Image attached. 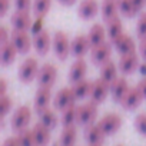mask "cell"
Masks as SVG:
<instances>
[{
  "label": "cell",
  "mask_w": 146,
  "mask_h": 146,
  "mask_svg": "<svg viewBox=\"0 0 146 146\" xmlns=\"http://www.w3.org/2000/svg\"><path fill=\"white\" fill-rule=\"evenodd\" d=\"M119 70L123 73V75H133L136 70H139V56L136 52L133 53H127V54H120V59L117 62Z\"/></svg>",
  "instance_id": "8fae6325"
},
{
  "label": "cell",
  "mask_w": 146,
  "mask_h": 146,
  "mask_svg": "<svg viewBox=\"0 0 146 146\" xmlns=\"http://www.w3.org/2000/svg\"><path fill=\"white\" fill-rule=\"evenodd\" d=\"M52 47L56 54V57L62 62H64L70 56V42L64 32H56L52 40Z\"/></svg>",
  "instance_id": "277c9868"
},
{
  "label": "cell",
  "mask_w": 146,
  "mask_h": 146,
  "mask_svg": "<svg viewBox=\"0 0 146 146\" xmlns=\"http://www.w3.org/2000/svg\"><path fill=\"white\" fill-rule=\"evenodd\" d=\"M98 105L93 103L92 100L78 106V125L80 126H88L90 123H95L96 117H98Z\"/></svg>",
  "instance_id": "8992f818"
},
{
  "label": "cell",
  "mask_w": 146,
  "mask_h": 146,
  "mask_svg": "<svg viewBox=\"0 0 146 146\" xmlns=\"http://www.w3.org/2000/svg\"><path fill=\"white\" fill-rule=\"evenodd\" d=\"M9 40H10V35H9L6 26H2V27H0V44L7 43Z\"/></svg>",
  "instance_id": "ab89813d"
},
{
  "label": "cell",
  "mask_w": 146,
  "mask_h": 146,
  "mask_svg": "<svg viewBox=\"0 0 146 146\" xmlns=\"http://www.w3.org/2000/svg\"><path fill=\"white\" fill-rule=\"evenodd\" d=\"M50 89L52 88H40L39 86V89L35 95V100H33V108L37 115L49 108V105L52 102V90Z\"/></svg>",
  "instance_id": "e0dca14e"
},
{
  "label": "cell",
  "mask_w": 146,
  "mask_h": 146,
  "mask_svg": "<svg viewBox=\"0 0 146 146\" xmlns=\"http://www.w3.org/2000/svg\"><path fill=\"white\" fill-rule=\"evenodd\" d=\"M39 122L43 123L49 129H54L56 125H57V116H56L53 109L47 108V109H44L43 112L39 113Z\"/></svg>",
  "instance_id": "1f68e13d"
},
{
  "label": "cell",
  "mask_w": 146,
  "mask_h": 146,
  "mask_svg": "<svg viewBox=\"0 0 146 146\" xmlns=\"http://www.w3.org/2000/svg\"><path fill=\"white\" fill-rule=\"evenodd\" d=\"M39 62L35 57H27L20 66L17 76L22 83H32L35 79H37V73H39Z\"/></svg>",
  "instance_id": "6da1fadb"
},
{
  "label": "cell",
  "mask_w": 146,
  "mask_h": 146,
  "mask_svg": "<svg viewBox=\"0 0 146 146\" xmlns=\"http://www.w3.org/2000/svg\"><path fill=\"white\" fill-rule=\"evenodd\" d=\"M32 33L33 35H37L39 32H42L43 30V17H37L36 16V20H35V23L32 25Z\"/></svg>",
  "instance_id": "f35d334b"
},
{
  "label": "cell",
  "mask_w": 146,
  "mask_h": 146,
  "mask_svg": "<svg viewBox=\"0 0 146 146\" xmlns=\"http://www.w3.org/2000/svg\"><path fill=\"white\" fill-rule=\"evenodd\" d=\"M10 40L15 44V47L17 49V52L20 54H27L33 46V40L30 39L27 32H22V30H12L10 33Z\"/></svg>",
  "instance_id": "ba28073f"
},
{
  "label": "cell",
  "mask_w": 146,
  "mask_h": 146,
  "mask_svg": "<svg viewBox=\"0 0 146 146\" xmlns=\"http://www.w3.org/2000/svg\"><path fill=\"white\" fill-rule=\"evenodd\" d=\"M139 72H142L143 75H146V62H145L143 64H140V66H139Z\"/></svg>",
  "instance_id": "c3c4849f"
},
{
  "label": "cell",
  "mask_w": 146,
  "mask_h": 146,
  "mask_svg": "<svg viewBox=\"0 0 146 146\" xmlns=\"http://www.w3.org/2000/svg\"><path fill=\"white\" fill-rule=\"evenodd\" d=\"M100 15L103 22H109L119 15V6H117V0H103L100 5Z\"/></svg>",
  "instance_id": "cb8c5ba5"
},
{
  "label": "cell",
  "mask_w": 146,
  "mask_h": 146,
  "mask_svg": "<svg viewBox=\"0 0 146 146\" xmlns=\"http://www.w3.org/2000/svg\"><path fill=\"white\" fill-rule=\"evenodd\" d=\"M110 93V83L105 82L103 79H96L93 82V86H92V92H90V100L96 105H100L106 100L108 95Z\"/></svg>",
  "instance_id": "7c38bea8"
},
{
  "label": "cell",
  "mask_w": 146,
  "mask_h": 146,
  "mask_svg": "<svg viewBox=\"0 0 146 146\" xmlns=\"http://www.w3.org/2000/svg\"><path fill=\"white\" fill-rule=\"evenodd\" d=\"M10 23H12V27L15 30H22V32H29L32 29V25H33L30 13L29 12H20V10H16L12 15Z\"/></svg>",
  "instance_id": "2e32d148"
},
{
  "label": "cell",
  "mask_w": 146,
  "mask_h": 146,
  "mask_svg": "<svg viewBox=\"0 0 146 146\" xmlns=\"http://www.w3.org/2000/svg\"><path fill=\"white\" fill-rule=\"evenodd\" d=\"M10 6V0H0V17H5Z\"/></svg>",
  "instance_id": "60d3db41"
},
{
  "label": "cell",
  "mask_w": 146,
  "mask_h": 146,
  "mask_svg": "<svg viewBox=\"0 0 146 146\" xmlns=\"http://www.w3.org/2000/svg\"><path fill=\"white\" fill-rule=\"evenodd\" d=\"M7 93V82L6 79H0V96H5Z\"/></svg>",
  "instance_id": "bcb514c9"
},
{
  "label": "cell",
  "mask_w": 146,
  "mask_h": 146,
  "mask_svg": "<svg viewBox=\"0 0 146 146\" xmlns=\"http://www.w3.org/2000/svg\"><path fill=\"white\" fill-rule=\"evenodd\" d=\"M143 100H145L143 95L140 93L139 88L135 86V88H129V90L126 92V95L123 96V99H122V102H120V106H122L125 110H133V109H136Z\"/></svg>",
  "instance_id": "9a60e30c"
},
{
  "label": "cell",
  "mask_w": 146,
  "mask_h": 146,
  "mask_svg": "<svg viewBox=\"0 0 146 146\" xmlns=\"http://www.w3.org/2000/svg\"><path fill=\"white\" fill-rule=\"evenodd\" d=\"M117 70H119V66L113 60H108L106 63L100 66V79H103L108 83H112L117 78Z\"/></svg>",
  "instance_id": "4316f807"
},
{
  "label": "cell",
  "mask_w": 146,
  "mask_h": 146,
  "mask_svg": "<svg viewBox=\"0 0 146 146\" xmlns=\"http://www.w3.org/2000/svg\"><path fill=\"white\" fill-rule=\"evenodd\" d=\"M2 146H22V145H20L17 136H12V137H7V139L3 142Z\"/></svg>",
  "instance_id": "b9f144b4"
},
{
  "label": "cell",
  "mask_w": 146,
  "mask_h": 146,
  "mask_svg": "<svg viewBox=\"0 0 146 146\" xmlns=\"http://www.w3.org/2000/svg\"><path fill=\"white\" fill-rule=\"evenodd\" d=\"M137 88H139V90H140V93L143 95V98L146 99V78H143L139 83H137Z\"/></svg>",
  "instance_id": "f6af8a7d"
},
{
  "label": "cell",
  "mask_w": 146,
  "mask_h": 146,
  "mask_svg": "<svg viewBox=\"0 0 146 146\" xmlns=\"http://www.w3.org/2000/svg\"><path fill=\"white\" fill-rule=\"evenodd\" d=\"M106 36H108L106 29H105L102 25H99V23L93 25V26L89 29V33H88V39H89L92 47H93V46H98V44H100V43H103V42H106Z\"/></svg>",
  "instance_id": "d4e9b609"
},
{
  "label": "cell",
  "mask_w": 146,
  "mask_h": 146,
  "mask_svg": "<svg viewBox=\"0 0 146 146\" xmlns=\"http://www.w3.org/2000/svg\"><path fill=\"white\" fill-rule=\"evenodd\" d=\"M133 3H135V7L139 13L143 12V9L146 7V0H133Z\"/></svg>",
  "instance_id": "ee69618b"
},
{
  "label": "cell",
  "mask_w": 146,
  "mask_h": 146,
  "mask_svg": "<svg viewBox=\"0 0 146 146\" xmlns=\"http://www.w3.org/2000/svg\"><path fill=\"white\" fill-rule=\"evenodd\" d=\"M89 146H102V143H98V145H89Z\"/></svg>",
  "instance_id": "681fc988"
},
{
  "label": "cell",
  "mask_w": 146,
  "mask_h": 146,
  "mask_svg": "<svg viewBox=\"0 0 146 146\" xmlns=\"http://www.w3.org/2000/svg\"><path fill=\"white\" fill-rule=\"evenodd\" d=\"M86 73H88V63L83 57L76 59L72 63L70 70H69V82L72 85H75L83 79H86Z\"/></svg>",
  "instance_id": "5bb4252c"
},
{
  "label": "cell",
  "mask_w": 146,
  "mask_h": 146,
  "mask_svg": "<svg viewBox=\"0 0 146 146\" xmlns=\"http://www.w3.org/2000/svg\"><path fill=\"white\" fill-rule=\"evenodd\" d=\"M78 98L73 92V88L69 86V88H62L53 98V108L59 112L67 109L69 106H73L76 103Z\"/></svg>",
  "instance_id": "3957f363"
},
{
  "label": "cell",
  "mask_w": 146,
  "mask_h": 146,
  "mask_svg": "<svg viewBox=\"0 0 146 146\" xmlns=\"http://www.w3.org/2000/svg\"><path fill=\"white\" fill-rule=\"evenodd\" d=\"M139 56L146 62V39H140L139 42Z\"/></svg>",
  "instance_id": "7bdbcfd3"
},
{
  "label": "cell",
  "mask_w": 146,
  "mask_h": 146,
  "mask_svg": "<svg viewBox=\"0 0 146 146\" xmlns=\"http://www.w3.org/2000/svg\"><path fill=\"white\" fill-rule=\"evenodd\" d=\"M17 54H19V52L15 47V44L12 43V40H9L7 43L0 44V63L3 66H10L16 60Z\"/></svg>",
  "instance_id": "603a6c76"
},
{
  "label": "cell",
  "mask_w": 146,
  "mask_h": 146,
  "mask_svg": "<svg viewBox=\"0 0 146 146\" xmlns=\"http://www.w3.org/2000/svg\"><path fill=\"white\" fill-rule=\"evenodd\" d=\"M52 40L53 37H50L47 30H42L37 35H33V47L37 52L39 56H46L52 47Z\"/></svg>",
  "instance_id": "4fadbf2b"
},
{
  "label": "cell",
  "mask_w": 146,
  "mask_h": 146,
  "mask_svg": "<svg viewBox=\"0 0 146 146\" xmlns=\"http://www.w3.org/2000/svg\"><path fill=\"white\" fill-rule=\"evenodd\" d=\"M112 44H113L115 50H116L119 54H127V53L136 52V43H135L133 37L129 36V35H126V33H123V35H122L119 39H116Z\"/></svg>",
  "instance_id": "ffe728a7"
},
{
  "label": "cell",
  "mask_w": 146,
  "mask_h": 146,
  "mask_svg": "<svg viewBox=\"0 0 146 146\" xmlns=\"http://www.w3.org/2000/svg\"><path fill=\"white\" fill-rule=\"evenodd\" d=\"M116 146H123V145H116Z\"/></svg>",
  "instance_id": "f907efd6"
},
{
  "label": "cell",
  "mask_w": 146,
  "mask_h": 146,
  "mask_svg": "<svg viewBox=\"0 0 146 146\" xmlns=\"http://www.w3.org/2000/svg\"><path fill=\"white\" fill-rule=\"evenodd\" d=\"M133 125H135V129H136L142 136H146V113H139V115L135 117Z\"/></svg>",
  "instance_id": "8d00e7d4"
},
{
  "label": "cell",
  "mask_w": 146,
  "mask_h": 146,
  "mask_svg": "<svg viewBox=\"0 0 146 146\" xmlns=\"http://www.w3.org/2000/svg\"><path fill=\"white\" fill-rule=\"evenodd\" d=\"M57 79V69L52 63H44L40 66L37 73V85L40 88H52Z\"/></svg>",
  "instance_id": "52a82bcc"
},
{
  "label": "cell",
  "mask_w": 146,
  "mask_h": 146,
  "mask_svg": "<svg viewBox=\"0 0 146 146\" xmlns=\"http://www.w3.org/2000/svg\"><path fill=\"white\" fill-rule=\"evenodd\" d=\"M136 35L140 39H146V12H140L136 23Z\"/></svg>",
  "instance_id": "d590c367"
},
{
  "label": "cell",
  "mask_w": 146,
  "mask_h": 146,
  "mask_svg": "<svg viewBox=\"0 0 146 146\" xmlns=\"http://www.w3.org/2000/svg\"><path fill=\"white\" fill-rule=\"evenodd\" d=\"M30 119H32V109L26 105L23 106H19L15 113L12 115V119H10V126L12 129L17 133L23 129H26L30 123Z\"/></svg>",
  "instance_id": "7a4b0ae2"
},
{
  "label": "cell",
  "mask_w": 146,
  "mask_h": 146,
  "mask_svg": "<svg viewBox=\"0 0 146 146\" xmlns=\"http://www.w3.org/2000/svg\"><path fill=\"white\" fill-rule=\"evenodd\" d=\"M12 106H13V100H12V98H9L7 95L0 96V117H2V122L5 120V117H6L7 113L10 112Z\"/></svg>",
  "instance_id": "e575fe53"
},
{
  "label": "cell",
  "mask_w": 146,
  "mask_h": 146,
  "mask_svg": "<svg viewBox=\"0 0 146 146\" xmlns=\"http://www.w3.org/2000/svg\"><path fill=\"white\" fill-rule=\"evenodd\" d=\"M15 7L20 12H29L33 7L32 0H15Z\"/></svg>",
  "instance_id": "74e56055"
},
{
  "label": "cell",
  "mask_w": 146,
  "mask_h": 146,
  "mask_svg": "<svg viewBox=\"0 0 146 146\" xmlns=\"http://www.w3.org/2000/svg\"><path fill=\"white\" fill-rule=\"evenodd\" d=\"M52 7V0H35L33 2V13L37 17H44Z\"/></svg>",
  "instance_id": "d6a6232c"
},
{
  "label": "cell",
  "mask_w": 146,
  "mask_h": 146,
  "mask_svg": "<svg viewBox=\"0 0 146 146\" xmlns=\"http://www.w3.org/2000/svg\"><path fill=\"white\" fill-rule=\"evenodd\" d=\"M57 2L62 5V6H73V5H75L76 3V0H57Z\"/></svg>",
  "instance_id": "7dc6e473"
},
{
  "label": "cell",
  "mask_w": 146,
  "mask_h": 146,
  "mask_svg": "<svg viewBox=\"0 0 146 146\" xmlns=\"http://www.w3.org/2000/svg\"><path fill=\"white\" fill-rule=\"evenodd\" d=\"M78 139V130L76 126H63V130L60 132V137H59V145L60 146H75Z\"/></svg>",
  "instance_id": "484cf974"
},
{
  "label": "cell",
  "mask_w": 146,
  "mask_h": 146,
  "mask_svg": "<svg viewBox=\"0 0 146 146\" xmlns=\"http://www.w3.org/2000/svg\"><path fill=\"white\" fill-rule=\"evenodd\" d=\"M76 122H78V106L76 105L69 106L67 109L62 110V115H60L62 126H72Z\"/></svg>",
  "instance_id": "f546056e"
},
{
  "label": "cell",
  "mask_w": 146,
  "mask_h": 146,
  "mask_svg": "<svg viewBox=\"0 0 146 146\" xmlns=\"http://www.w3.org/2000/svg\"><path fill=\"white\" fill-rule=\"evenodd\" d=\"M32 130H33V136L36 140V146H49L50 139H52V135H50L52 129H49L43 123L37 122V123H35Z\"/></svg>",
  "instance_id": "7402d4cb"
},
{
  "label": "cell",
  "mask_w": 146,
  "mask_h": 146,
  "mask_svg": "<svg viewBox=\"0 0 146 146\" xmlns=\"http://www.w3.org/2000/svg\"><path fill=\"white\" fill-rule=\"evenodd\" d=\"M90 49L92 46L88 39V35H78L70 40V56H73L75 59L83 57Z\"/></svg>",
  "instance_id": "30bf717a"
},
{
  "label": "cell",
  "mask_w": 146,
  "mask_h": 146,
  "mask_svg": "<svg viewBox=\"0 0 146 146\" xmlns=\"http://www.w3.org/2000/svg\"><path fill=\"white\" fill-rule=\"evenodd\" d=\"M117 6H119V13L126 19H133L139 13L135 7L133 0H117Z\"/></svg>",
  "instance_id": "4dcf8cb0"
},
{
  "label": "cell",
  "mask_w": 146,
  "mask_h": 146,
  "mask_svg": "<svg viewBox=\"0 0 146 146\" xmlns=\"http://www.w3.org/2000/svg\"><path fill=\"white\" fill-rule=\"evenodd\" d=\"M92 86H93V82H89L88 79H83V80H80V82H78V83H75V85H72L73 92H75L78 100H79V99L82 100V99L90 96Z\"/></svg>",
  "instance_id": "f1b7e54d"
},
{
  "label": "cell",
  "mask_w": 146,
  "mask_h": 146,
  "mask_svg": "<svg viewBox=\"0 0 146 146\" xmlns=\"http://www.w3.org/2000/svg\"><path fill=\"white\" fill-rule=\"evenodd\" d=\"M106 33L112 43L123 35V25H122V20L119 19V16L106 22Z\"/></svg>",
  "instance_id": "83f0119b"
},
{
  "label": "cell",
  "mask_w": 146,
  "mask_h": 146,
  "mask_svg": "<svg viewBox=\"0 0 146 146\" xmlns=\"http://www.w3.org/2000/svg\"><path fill=\"white\" fill-rule=\"evenodd\" d=\"M17 139L20 142L22 146H36V140H35V136H33V130L32 129H23L20 132H17Z\"/></svg>",
  "instance_id": "836d02e7"
},
{
  "label": "cell",
  "mask_w": 146,
  "mask_h": 146,
  "mask_svg": "<svg viewBox=\"0 0 146 146\" xmlns=\"http://www.w3.org/2000/svg\"><path fill=\"white\" fill-rule=\"evenodd\" d=\"M99 10L100 5L98 0H82L78 7V15L83 20H90L99 13Z\"/></svg>",
  "instance_id": "ac0fdd59"
},
{
  "label": "cell",
  "mask_w": 146,
  "mask_h": 146,
  "mask_svg": "<svg viewBox=\"0 0 146 146\" xmlns=\"http://www.w3.org/2000/svg\"><path fill=\"white\" fill-rule=\"evenodd\" d=\"M83 136L89 145H98V143H103V139L106 135L103 133V130L99 127L98 123H90V125L85 126Z\"/></svg>",
  "instance_id": "44dd1931"
},
{
  "label": "cell",
  "mask_w": 146,
  "mask_h": 146,
  "mask_svg": "<svg viewBox=\"0 0 146 146\" xmlns=\"http://www.w3.org/2000/svg\"><path fill=\"white\" fill-rule=\"evenodd\" d=\"M129 83H127V80L123 78V76H117L112 83H110V96H112V99L115 100V102H117V103H120L122 102V99H123V96L126 95V92L129 90Z\"/></svg>",
  "instance_id": "d6986e66"
},
{
  "label": "cell",
  "mask_w": 146,
  "mask_h": 146,
  "mask_svg": "<svg viewBox=\"0 0 146 146\" xmlns=\"http://www.w3.org/2000/svg\"><path fill=\"white\" fill-rule=\"evenodd\" d=\"M98 125L106 136L115 135L122 127V116L117 115V113H108L102 119H99Z\"/></svg>",
  "instance_id": "9c48e42d"
},
{
  "label": "cell",
  "mask_w": 146,
  "mask_h": 146,
  "mask_svg": "<svg viewBox=\"0 0 146 146\" xmlns=\"http://www.w3.org/2000/svg\"><path fill=\"white\" fill-rule=\"evenodd\" d=\"M112 49H113L112 42H103V43H100V44H98V46H93V47L90 49L92 63L100 67L103 63H106L108 60H110Z\"/></svg>",
  "instance_id": "5b68a950"
}]
</instances>
